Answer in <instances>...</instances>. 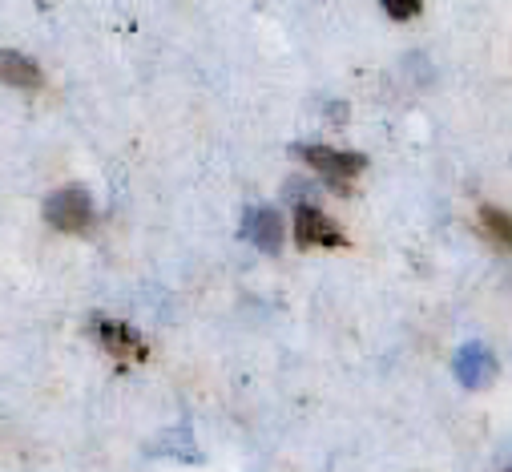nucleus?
Returning <instances> with one entry per match:
<instances>
[{
    "instance_id": "f257e3e1",
    "label": "nucleus",
    "mask_w": 512,
    "mask_h": 472,
    "mask_svg": "<svg viewBox=\"0 0 512 472\" xmlns=\"http://www.w3.org/2000/svg\"><path fill=\"white\" fill-rule=\"evenodd\" d=\"M319 178H327L331 186H351V178H359L363 170H367V158L363 154H343V150H335V146H299L295 150Z\"/></svg>"
},
{
    "instance_id": "f03ea898",
    "label": "nucleus",
    "mask_w": 512,
    "mask_h": 472,
    "mask_svg": "<svg viewBox=\"0 0 512 472\" xmlns=\"http://www.w3.org/2000/svg\"><path fill=\"white\" fill-rule=\"evenodd\" d=\"M45 222L57 226L61 234H81L93 226V202L81 186H65L45 198Z\"/></svg>"
},
{
    "instance_id": "7ed1b4c3",
    "label": "nucleus",
    "mask_w": 512,
    "mask_h": 472,
    "mask_svg": "<svg viewBox=\"0 0 512 472\" xmlns=\"http://www.w3.org/2000/svg\"><path fill=\"white\" fill-rule=\"evenodd\" d=\"M242 239H250L259 251L279 255L283 251V218L271 206H246L242 214Z\"/></svg>"
},
{
    "instance_id": "20e7f679",
    "label": "nucleus",
    "mask_w": 512,
    "mask_h": 472,
    "mask_svg": "<svg viewBox=\"0 0 512 472\" xmlns=\"http://www.w3.org/2000/svg\"><path fill=\"white\" fill-rule=\"evenodd\" d=\"M500 376V360L484 343H464L460 356H456V380L464 388H488L492 380Z\"/></svg>"
},
{
    "instance_id": "39448f33",
    "label": "nucleus",
    "mask_w": 512,
    "mask_h": 472,
    "mask_svg": "<svg viewBox=\"0 0 512 472\" xmlns=\"http://www.w3.org/2000/svg\"><path fill=\"white\" fill-rule=\"evenodd\" d=\"M97 339H101V347L109 351V356H117V360H130V364H138V360H146L150 356V347H146V339L134 331V327H125V323H117V319H97Z\"/></svg>"
},
{
    "instance_id": "423d86ee",
    "label": "nucleus",
    "mask_w": 512,
    "mask_h": 472,
    "mask_svg": "<svg viewBox=\"0 0 512 472\" xmlns=\"http://www.w3.org/2000/svg\"><path fill=\"white\" fill-rule=\"evenodd\" d=\"M295 239H299V247H343V230L319 206H299Z\"/></svg>"
},
{
    "instance_id": "0eeeda50",
    "label": "nucleus",
    "mask_w": 512,
    "mask_h": 472,
    "mask_svg": "<svg viewBox=\"0 0 512 472\" xmlns=\"http://www.w3.org/2000/svg\"><path fill=\"white\" fill-rule=\"evenodd\" d=\"M0 81L17 85V89H41L45 85V73L37 69L33 57H25L17 49H0Z\"/></svg>"
},
{
    "instance_id": "6e6552de",
    "label": "nucleus",
    "mask_w": 512,
    "mask_h": 472,
    "mask_svg": "<svg viewBox=\"0 0 512 472\" xmlns=\"http://www.w3.org/2000/svg\"><path fill=\"white\" fill-rule=\"evenodd\" d=\"M480 222H484V230H488V239H492L500 251H508V214H504L500 206H480Z\"/></svg>"
},
{
    "instance_id": "1a4fd4ad",
    "label": "nucleus",
    "mask_w": 512,
    "mask_h": 472,
    "mask_svg": "<svg viewBox=\"0 0 512 472\" xmlns=\"http://www.w3.org/2000/svg\"><path fill=\"white\" fill-rule=\"evenodd\" d=\"M379 5H383V13L396 17V21H412V17H420L424 0H379Z\"/></svg>"
},
{
    "instance_id": "9d476101",
    "label": "nucleus",
    "mask_w": 512,
    "mask_h": 472,
    "mask_svg": "<svg viewBox=\"0 0 512 472\" xmlns=\"http://www.w3.org/2000/svg\"><path fill=\"white\" fill-rule=\"evenodd\" d=\"M178 440H166V444H158L154 452H166V456H182V460H198V452H194V444H186L190 436L186 432H174Z\"/></svg>"
}]
</instances>
